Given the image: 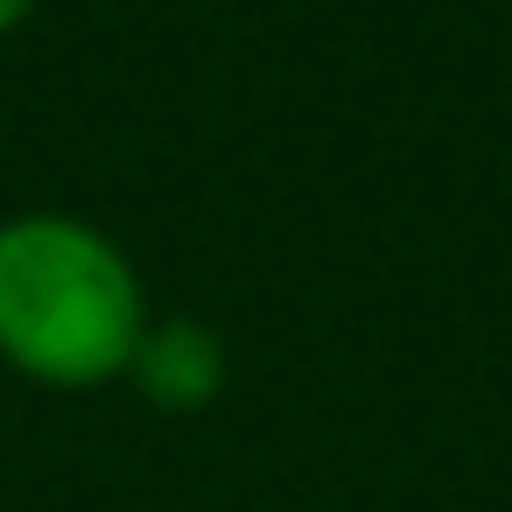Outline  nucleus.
<instances>
[{
    "mask_svg": "<svg viewBox=\"0 0 512 512\" xmlns=\"http://www.w3.org/2000/svg\"><path fill=\"white\" fill-rule=\"evenodd\" d=\"M148 330L134 260L71 211H22L0 225V358L57 393L127 379Z\"/></svg>",
    "mask_w": 512,
    "mask_h": 512,
    "instance_id": "obj_1",
    "label": "nucleus"
},
{
    "mask_svg": "<svg viewBox=\"0 0 512 512\" xmlns=\"http://www.w3.org/2000/svg\"><path fill=\"white\" fill-rule=\"evenodd\" d=\"M127 379L162 414H204L225 393V337L197 316H148Z\"/></svg>",
    "mask_w": 512,
    "mask_h": 512,
    "instance_id": "obj_2",
    "label": "nucleus"
},
{
    "mask_svg": "<svg viewBox=\"0 0 512 512\" xmlns=\"http://www.w3.org/2000/svg\"><path fill=\"white\" fill-rule=\"evenodd\" d=\"M29 8H36V0H0V36H8V29H15Z\"/></svg>",
    "mask_w": 512,
    "mask_h": 512,
    "instance_id": "obj_3",
    "label": "nucleus"
}]
</instances>
